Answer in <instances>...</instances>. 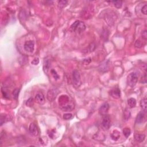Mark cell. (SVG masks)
<instances>
[{
  "label": "cell",
  "instance_id": "e575fe53",
  "mask_svg": "<svg viewBox=\"0 0 147 147\" xmlns=\"http://www.w3.org/2000/svg\"><path fill=\"white\" fill-rule=\"evenodd\" d=\"M1 91H2V94L3 96H4V98H9V95H8V94L7 92H6L5 90L4 91L2 89H1Z\"/></svg>",
  "mask_w": 147,
  "mask_h": 147
},
{
  "label": "cell",
  "instance_id": "ba28073f",
  "mask_svg": "<svg viewBox=\"0 0 147 147\" xmlns=\"http://www.w3.org/2000/svg\"><path fill=\"white\" fill-rule=\"evenodd\" d=\"M24 48L25 50L27 51V52H32L33 51H34V48H35L34 41L32 40L27 41L26 42L24 43Z\"/></svg>",
  "mask_w": 147,
  "mask_h": 147
},
{
  "label": "cell",
  "instance_id": "d6986e66",
  "mask_svg": "<svg viewBox=\"0 0 147 147\" xmlns=\"http://www.w3.org/2000/svg\"><path fill=\"white\" fill-rule=\"evenodd\" d=\"M128 104L130 108H135L136 105V100L133 98H130L128 100Z\"/></svg>",
  "mask_w": 147,
  "mask_h": 147
},
{
  "label": "cell",
  "instance_id": "ac0fdd59",
  "mask_svg": "<svg viewBox=\"0 0 147 147\" xmlns=\"http://www.w3.org/2000/svg\"><path fill=\"white\" fill-rule=\"evenodd\" d=\"M140 106H141V108L143 109V111H144L145 113L146 112L147 107V100L146 97L141 100V102H140Z\"/></svg>",
  "mask_w": 147,
  "mask_h": 147
},
{
  "label": "cell",
  "instance_id": "e0dca14e",
  "mask_svg": "<svg viewBox=\"0 0 147 147\" xmlns=\"http://www.w3.org/2000/svg\"><path fill=\"white\" fill-rule=\"evenodd\" d=\"M111 138L114 141H117L119 138L120 137V132L117 130H115L112 132V133L110 135Z\"/></svg>",
  "mask_w": 147,
  "mask_h": 147
},
{
  "label": "cell",
  "instance_id": "484cf974",
  "mask_svg": "<svg viewBox=\"0 0 147 147\" xmlns=\"http://www.w3.org/2000/svg\"><path fill=\"white\" fill-rule=\"evenodd\" d=\"M63 119L65 120H70V119H73V116L71 113H65V114H63Z\"/></svg>",
  "mask_w": 147,
  "mask_h": 147
},
{
  "label": "cell",
  "instance_id": "2e32d148",
  "mask_svg": "<svg viewBox=\"0 0 147 147\" xmlns=\"http://www.w3.org/2000/svg\"><path fill=\"white\" fill-rule=\"evenodd\" d=\"M135 140L138 143H142L144 141L145 138V135L144 134H139L135 133Z\"/></svg>",
  "mask_w": 147,
  "mask_h": 147
},
{
  "label": "cell",
  "instance_id": "f1b7e54d",
  "mask_svg": "<svg viewBox=\"0 0 147 147\" xmlns=\"http://www.w3.org/2000/svg\"><path fill=\"white\" fill-rule=\"evenodd\" d=\"M95 47H96V46H95V44H94V43H91L90 45L89 46V50L90 51L89 52H92V51H94L95 50Z\"/></svg>",
  "mask_w": 147,
  "mask_h": 147
},
{
  "label": "cell",
  "instance_id": "6da1fadb",
  "mask_svg": "<svg viewBox=\"0 0 147 147\" xmlns=\"http://www.w3.org/2000/svg\"><path fill=\"white\" fill-rule=\"evenodd\" d=\"M71 31L75 32L81 33L85 31L86 27L83 22L81 21L77 20L75 21L73 24L71 25Z\"/></svg>",
  "mask_w": 147,
  "mask_h": 147
},
{
  "label": "cell",
  "instance_id": "603a6c76",
  "mask_svg": "<svg viewBox=\"0 0 147 147\" xmlns=\"http://www.w3.org/2000/svg\"><path fill=\"white\" fill-rule=\"evenodd\" d=\"M68 1L65 0H61V1H58V6L60 8H63L67 4Z\"/></svg>",
  "mask_w": 147,
  "mask_h": 147
},
{
  "label": "cell",
  "instance_id": "cb8c5ba5",
  "mask_svg": "<svg viewBox=\"0 0 147 147\" xmlns=\"http://www.w3.org/2000/svg\"><path fill=\"white\" fill-rule=\"evenodd\" d=\"M111 2L113 3V4H114V5L115 6V7L117 8H118V9L121 8L122 6V1H111Z\"/></svg>",
  "mask_w": 147,
  "mask_h": 147
},
{
  "label": "cell",
  "instance_id": "8992f818",
  "mask_svg": "<svg viewBox=\"0 0 147 147\" xmlns=\"http://www.w3.org/2000/svg\"><path fill=\"white\" fill-rule=\"evenodd\" d=\"M115 14L116 13H107L106 15H105V21L110 26L114 24L115 21H116V17Z\"/></svg>",
  "mask_w": 147,
  "mask_h": 147
},
{
  "label": "cell",
  "instance_id": "5b68a950",
  "mask_svg": "<svg viewBox=\"0 0 147 147\" xmlns=\"http://www.w3.org/2000/svg\"><path fill=\"white\" fill-rule=\"evenodd\" d=\"M101 125L102 128L105 130H108L109 129L110 126H111V121H110V118L109 115L106 114L103 116Z\"/></svg>",
  "mask_w": 147,
  "mask_h": 147
},
{
  "label": "cell",
  "instance_id": "9c48e42d",
  "mask_svg": "<svg viewBox=\"0 0 147 147\" xmlns=\"http://www.w3.org/2000/svg\"><path fill=\"white\" fill-rule=\"evenodd\" d=\"M70 101V98L67 95H61V96L59 97V104L60 108L67 104Z\"/></svg>",
  "mask_w": 147,
  "mask_h": 147
},
{
  "label": "cell",
  "instance_id": "4316f807",
  "mask_svg": "<svg viewBox=\"0 0 147 147\" xmlns=\"http://www.w3.org/2000/svg\"><path fill=\"white\" fill-rule=\"evenodd\" d=\"M19 92H20V89H15L13 92V98L16 100H17L18 97V94H19Z\"/></svg>",
  "mask_w": 147,
  "mask_h": 147
},
{
  "label": "cell",
  "instance_id": "d4e9b609",
  "mask_svg": "<svg viewBox=\"0 0 147 147\" xmlns=\"http://www.w3.org/2000/svg\"><path fill=\"white\" fill-rule=\"evenodd\" d=\"M51 74H52V76H53L55 80H58L59 79V78H60L59 75L57 74L56 71L55 70H54V69L51 70Z\"/></svg>",
  "mask_w": 147,
  "mask_h": 147
},
{
  "label": "cell",
  "instance_id": "1f68e13d",
  "mask_svg": "<svg viewBox=\"0 0 147 147\" xmlns=\"http://www.w3.org/2000/svg\"><path fill=\"white\" fill-rule=\"evenodd\" d=\"M31 63L33 65H37L39 63V59L38 57H36L32 61Z\"/></svg>",
  "mask_w": 147,
  "mask_h": 147
},
{
  "label": "cell",
  "instance_id": "52a82bcc",
  "mask_svg": "<svg viewBox=\"0 0 147 147\" xmlns=\"http://www.w3.org/2000/svg\"><path fill=\"white\" fill-rule=\"evenodd\" d=\"M110 106L109 104L107 102H105V103H103L101 107L99 109V114H100L101 116H105V115L108 114L109 109Z\"/></svg>",
  "mask_w": 147,
  "mask_h": 147
},
{
  "label": "cell",
  "instance_id": "7c38bea8",
  "mask_svg": "<svg viewBox=\"0 0 147 147\" xmlns=\"http://www.w3.org/2000/svg\"><path fill=\"white\" fill-rule=\"evenodd\" d=\"M61 109L65 111H71L75 109V104L73 102L70 101L67 105L61 107Z\"/></svg>",
  "mask_w": 147,
  "mask_h": 147
},
{
  "label": "cell",
  "instance_id": "83f0119b",
  "mask_svg": "<svg viewBox=\"0 0 147 147\" xmlns=\"http://www.w3.org/2000/svg\"><path fill=\"white\" fill-rule=\"evenodd\" d=\"M143 46V43H142V41L141 40H136V41L135 46L136 48H141Z\"/></svg>",
  "mask_w": 147,
  "mask_h": 147
},
{
  "label": "cell",
  "instance_id": "8fae6325",
  "mask_svg": "<svg viewBox=\"0 0 147 147\" xmlns=\"http://www.w3.org/2000/svg\"><path fill=\"white\" fill-rule=\"evenodd\" d=\"M110 94L113 98L119 99L120 98L121 92L120 90L118 87H116L110 90Z\"/></svg>",
  "mask_w": 147,
  "mask_h": 147
},
{
  "label": "cell",
  "instance_id": "5bb4252c",
  "mask_svg": "<svg viewBox=\"0 0 147 147\" xmlns=\"http://www.w3.org/2000/svg\"><path fill=\"white\" fill-rule=\"evenodd\" d=\"M35 101L40 105H43L45 103V98L41 92H38L35 96Z\"/></svg>",
  "mask_w": 147,
  "mask_h": 147
},
{
  "label": "cell",
  "instance_id": "d6a6232c",
  "mask_svg": "<svg viewBox=\"0 0 147 147\" xmlns=\"http://www.w3.org/2000/svg\"><path fill=\"white\" fill-rule=\"evenodd\" d=\"M26 104L27 106H31L33 105V99L32 98H29V100L27 101Z\"/></svg>",
  "mask_w": 147,
  "mask_h": 147
},
{
  "label": "cell",
  "instance_id": "277c9868",
  "mask_svg": "<svg viewBox=\"0 0 147 147\" xmlns=\"http://www.w3.org/2000/svg\"><path fill=\"white\" fill-rule=\"evenodd\" d=\"M138 81V76L135 73H132L127 77V83L131 87H133L136 84Z\"/></svg>",
  "mask_w": 147,
  "mask_h": 147
},
{
  "label": "cell",
  "instance_id": "7a4b0ae2",
  "mask_svg": "<svg viewBox=\"0 0 147 147\" xmlns=\"http://www.w3.org/2000/svg\"><path fill=\"white\" fill-rule=\"evenodd\" d=\"M73 83L75 87H79L82 84L81 75L78 70H74L73 72Z\"/></svg>",
  "mask_w": 147,
  "mask_h": 147
},
{
  "label": "cell",
  "instance_id": "7402d4cb",
  "mask_svg": "<svg viewBox=\"0 0 147 147\" xmlns=\"http://www.w3.org/2000/svg\"><path fill=\"white\" fill-rule=\"evenodd\" d=\"M123 134L127 138H128L131 134V130L129 128H125L123 129Z\"/></svg>",
  "mask_w": 147,
  "mask_h": 147
},
{
  "label": "cell",
  "instance_id": "3957f363",
  "mask_svg": "<svg viewBox=\"0 0 147 147\" xmlns=\"http://www.w3.org/2000/svg\"><path fill=\"white\" fill-rule=\"evenodd\" d=\"M59 93V90L56 88H54L49 90L47 92V98L49 102H53Z\"/></svg>",
  "mask_w": 147,
  "mask_h": 147
},
{
  "label": "cell",
  "instance_id": "ffe728a7",
  "mask_svg": "<svg viewBox=\"0 0 147 147\" xmlns=\"http://www.w3.org/2000/svg\"><path fill=\"white\" fill-rule=\"evenodd\" d=\"M130 111L128 108H126L124 110V117L125 121H128L129 119V118L130 117Z\"/></svg>",
  "mask_w": 147,
  "mask_h": 147
},
{
  "label": "cell",
  "instance_id": "30bf717a",
  "mask_svg": "<svg viewBox=\"0 0 147 147\" xmlns=\"http://www.w3.org/2000/svg\"><path fill=\"white\" fill-rule=\"evenodd\" d=\"M29 130L30 133L34 136H37L39 135V129L35 123H31L29 127Z\"/></svg>",
  "mask_w": 147,
  "mask_h": 147
},
{
  "label": "cell",
  "instance_id": "44dd1931",
  "mask_svg": "<svg viewBox=\"0 0 147 147\" xmlns=\"http://www.w3.org/2000/svg\"><path fill=\"white\" fill-rule=\"evenodd\" d=\"M9 117L7 115L5 114H1V125H2L4 123H5L7 121H8L9 119Z\"/></svg>",
  "mask_w": 147,
  "mask_h": 147
},
{
  "label": "cell",
  "instance_id": "836d02e7",
  "mask_svg": "<svg viewBox=\"0 0 147 147\" xmlns=\"http://www.w3.org/2000/svg\"><path fill=\"white\" fill-rule=\"evenodd\" d=\"M142 37L143 39H144L145 40H146L147 39V30H145L142 33Z\"/></svg>",
  "mask_w": 147,
  "mask_h": 147
},
{
  "label": "cell",
  "instance_id": "9a60e30c",
  "mask_svg": "<svg viewBox=\"0 0 147 147\" xmlns=\"http://www.w3.org/2000/svg\"><path fill=\"white\" fill-rule=\"evenodd\" d=\"M109 64H108V61L105 62L101 64L99 67V70L101 72H106L109 70Z\"/></svg>",
  "mask_w": 147,
  "mask_h": 147
},
{
  "label": "cell",
  "instance_id": "4dcf8cb0",
  "mask_svg": "<svg viewBox=\"0 0 147 147\" xmlns=\"http://www.w3.org/2000/svg\"><path fill=\"white\" fill-rule=\"evenodd\" d=\"M141 12L143 13L144 14L146 15L147 14V5H144L141 8Z\"/></svg>",
  "mask_w": 147,
  "mask_h": 147
},
{
  "label": "cell",
  "instance_id": "4fadbf2b",
  "mask_svg": "<svg viewBox=\"0 0 147 147\" xmlns=\"http://www.w3.org/2000/svg\"><path fill=\"white\" fill-rule=\"evenodd\" d=\"M145 121V113L144 111H140L137 114L136 119V122L137 124H141Z\"/></svg>",
  "mask_w": 147,
  "mask_h": 147
},
{
  "label": "cell",
  "instance_id": "d590c367",
  "mask_svg": "<svg viewBox=\"0 0 147 147\" xmlns=\"http://www.w3.org/2000/svg\"><path fill=\"white\" fill-rule=\"evenodd\" d=\"M49 61H47L46 62V63H44V70L47 69V70H48L49 67Z\"/></svg>",
  "mask_w": 147,
  "mask_h": 147
},
{
  "label": "cell",
  "instance_id": "f546056e",
  "mask_svg": "<svg viewBox=\"0 0 147 147\" xmlns=\"http://www.w3.org/2000/svg\"><path fill=\"white\" fill-rule=\"evenodd\" d=\"M140 82L141 83H147V73H145L144 75L142 76L141 81H140Z\"/></svg>",
  "mask_w": 147,
  "mask_h": 147
}]
</instances>
